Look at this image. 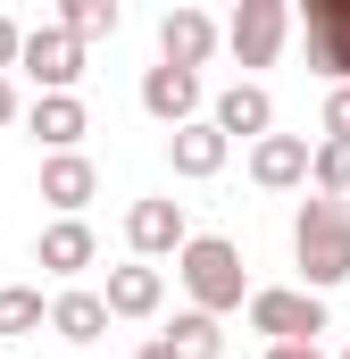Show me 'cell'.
<instances>
[{"mask_svg":"<svg viewBox=\"0 0 350 359\" xmlns=\"http://www.w3.org/2000/svg\"><path fill=\"white\" fill-rule=\"evenodd\" d=\"M292 259H300V276H309L300 292H317V301L350 276V209L342 201H326V192L300 201V217H292Z\"/></svg>","mask_w":350,"mask_h":359,"instance_id":"1","label":"cell"},{"mask_svg":"<svg viewBox=\"0 0 350 359\" xmlns=\"http://www.w3.org/2000/svg\"><path fill=\"white\" fill-rule=\"evenodd\" d=\"M175 276H183V292H192V309H200V318H225V309H242V301H251L242 251H234L225 234H192V243L175 251Z\"/></svg>","mask_w":350,"mask_h":359,"instance_id":"2","label":"cell"},{"mask_svg":"<svg viewBox=\"0 0 350 359\" xmlns=\"http://www.w3.org/2000/svg\"><path fill=\"white\" fill-rule=\"evenodd\" d=\"M242 309H251V334H267V343H317L326 334V301L300 292V284H267Z\"/></svg>","mask_w":350,"mask_h":359,"instance_id":"3","label":"cell"},{"mask_svg":"<svg viewBox=\"0 0 350 359\" xmlns=\"http://www.w3.org/2000/svg\"><path fill=\"white\" fill-rule=\"evenodd\" d=\"M17 67H25L42 92H76V76H84V50H76L59 25H34V34H17Z\"/></svg>","mask_w":350,"mask_h":359,"instance_id":"4","label":"cell"},{"mask_svg":"<svg viewBox=\"0 0 350 359\" xmlns=\"http://www.w3.org/2000/svg\"><path fill=\"white\" fill-rule=\"evenodd\" d=\"M284 34H292V8H284V0H242L234 25H225V42H234L242 67H267V59L284 50Z\"/></svg>","mask_w":350,"mask_h":359,"instance_id":"5","label":"cell"},{"mask_svg":"<svg viewBox=\"0 0 350 359\" xmlns=\"http://www.w3.org/2000/svg\"><path fill=\"white\" fill-rule=\"evenodd\" d=\"M125 243H134V259L150 268V259H167L192 243V226H183V201H134L125 209Z\"/></svg>","mask_w":350,"mask_h":359,"instance_id":"6","label":"cell"},{"mask_svg":"<svg viewBox=\"0 0 350 359\" xmlns=\"http://www.w3.org/2000/svg\"><path fill=\"white\" fill-rule=\"evenodd\" d=\"M217 50V25H209V8H167L159 17V67H183V76H200V59Z\"/></svg>","mask_w":350,"mask_h":359,"instance_id":"7","label":"cell"},{"mask_svg":"<svg viewBox=\"0 0 350 359\" xmlns=\"http://www.w3.org/2000/svg\"><path fill=\"white\" fill-rule=\"evenodd\" d=\"M159 301H167V276H159V268H142V259L108 268V292H100L108 318H159Z\"/></svg>","mask_w":350,"mask_h":359,"instance_id":"8","label":"cell"},{"mask_svg":"<svg viewBox=\"0 0 350 359\" xmlns=\"http://www.w3.org/2000/svg\"><path fill=\"white\" fill-rule=\"evenodd\" d=\"M209 126H217L225 142H234V134H242V142H267V126H275V100H267L259 84H225V92H217V109H209Z\"/></svg>","mask_w":350,"mask_h":359,"instance_id":"9","label":"cell"},{"mask_svg":"<svg viewBox=\"0 0 350 359\" xmlns=\"http://www.w3.org/2000/svg\"><path fill=\"white\" fill-rule=\"evenodd\" d=\"M251 184H259V192L309 184V142H300V134H267V142H251Z\"/></svg>","mask_w":350,"mask_h":359,"instance_id":"10","label":"cell"},{"mask_svg":"<svg viewBox=\"0 0 350 359\" xmlns=\"http://www.w3.org/2000/svg\"><path fill=\"white\" fill-rule=\"evenodd\" d=\"M25 126H34V142L59 159V151H76V142H84L92 117H84V100H76V92H42V100L25 109Z\"/></svg>","mask_w":350,"mask_h":359,"instance_id":"11","label":"cell"},{"mask_svg":"<svg viewBox=\"0 0 350 359\" xmlns=\"http://www.w3.org/2000/svg\"><path fill=\"white\" fill-rule=\"evenodd\" d=\"M100 192V176H92L84 151H59V159H42V201L59 209V217H84V201Z\"/></svg>","mask_w":350,"mask_h":359,"instance_id":"12","label":"cell"},{"mask_svg":"<svg viewBox=\"0 0 350 359\" xmlns=\"http://www.w3.org/2000/svg\"><path fill=\"white\" fill-rule=\"evenodd\" d=\"M225 151H234V142H225L209 117H192V126H175V134H167L175 176H192V184H200V176H217V168H225Z\"/></svg>","mask_w":350,"mask_h":359,"instance_id":"13","label":"cell"},{"mask_svg":"<svg viewBox=\"0 0 350 359\" xmlns=\"http://www.w3.org/2000/svg\"><path fill=\"white\" fill-rule=\"evenodd\" d=\"M92 251H100V243H92L84 217H50V226H42V243H34V259H42L50 276H84Z\"/></svg>","mask_w":350,"mask_h":359,"instance_id":"14","label":"cell"},{"mask_svg":"<svg viewBox=\"0 0 350 359\" xmlns=\"http://www.w3.org/2000/svg\"><path fill=\"white\" fill-rule=\"evenodd\" d=\"M309 50L350 84V0H309Z\"/></svg>","mask_w":350,"mask_h":359,"instance_id":"15","label":"cell"},{"mask_svg":"<svg viewBox=\"0 0 350 359\" xmlns=\"http://www.w3.org/2000/svg\"><path fill=\"white\" fill-rule=\"evenodd\" d=\"M142 109H150L159 126H192V109H200V76H183V67H150V76H142Z\"/></svg>","mask_w":350,"mask_h":359,"instance_id":"16","label":"cell"},{"mask_svg":"<svg viewBox=\"0 0 350 359\" xmlns=\"http://www.w3.org/2000/svg\"><path fill=\"white\" fill-rule=\"evenodd\" d=\"M50 334H67V343H100V334H108L100 292H59V301H50Z\"/></svg>","mask_w":350,"mask_h":359,"instance_id":"17","label":"cell"},{"mask_svg":"<svg viewBox=\"0 0 350 359\" xmlns=\"http://www.w3.org/2000/svg\"><path fill=\"white\" fill-rule=\"evenodd\" d=\"M159 351L167 359H217L225 351V334H217V318H200V309H183L167 334H159Z\"/></svg>","mask_w":350,"mask_h":359,"instance_id":"18","label":"cell"},{"mask_svg":"<svg viewBox=\"0 0 350 359\" xmlns=\"http://www.w3.org/2000/svg\"><path fill=\"white\" fill-rule=\"evenodd\" d=\"M42 326H50L42 292H34V284H0V343H17V334H42Z\"/></svg>","mask_w":350,"mask_h":359,"instance_id":"19","label":"cell"},{"mask_svg":"<svg viewBox=\"0 0 350 359\" xmlns=\"http://www.w3.org/2000/svg\"><path fill=\"white\" fill-rule=\"evenodd\" d=\"M59 34L84 50V42H100V34H117V0H67L59 8Z\"/></svg>","mask_w":350,"mask_h":359,"instance_id":"20","label":"cell"},{"mask_svg":"<svg viewBox=\"0 0 350 359\" xmlns=\"http://www.w3.org/2000/svg\"><path fill=\"white\" fill-rule=\"evenodd\" d=\"M309 184H317L326 201H342L350 192V142H317V151H309Z\"/></svg>","mask_w":350,"mask_h":359,"instance_id":"21","label":"cell"},{"mask_svg":"<svg viewBox=\"0 0 350 359\" xmlns=\"http://www.w3.org/2000/svg\"><path fill=\"white\" fill-rule=\"evenodd\" d=\"M326 142H350V84H334L326 100Z\"/></svg>","mask_w":350,"mask_h":359,"instance_id":"22","label":"cell"},{"mask_svg":"<svg viewBox=\"0 0 350 359\" xmlns=\"http://www.w3.org/2000/svg\"><path fill=\"white\" fill-rule=\"evenodd\" d=\"M267 359H326L317 343H267Z\"/></svg>","mask_w":350,"mask_h":359,"instance_id":"23","label":"cell"},{"mask_svg":"<svg viewBox=\"0 0 350 359\" xmlns=\"http://www.w3.org/2000/svg\"><path fill=\"white\" fill-rule=\"evenodd\" d=\"M8 67H17V25L0 17V76H8Z\"/></svg>","mask_w":350,"mask_h":359,"instance_id":"24","label":"cell"},{"mask_svg":"<svg viewBox=\"0 0 350 359\" xmlns=\"http://www.w3.org/2000/svg\"><path fill=\"white\" fill-rule=\"evenodd\" d=\"M8 117H17V92H8V76H0V126H8Z\"/></svg>","mask_w":350,"mask_h":359,"instance_id":"25","label":"cell"},{"mask_svg":"<svg viewBox=\"0 0 350 359\" xmlns=\"http://www.w3.org/2000/svg\"><path fill=\"white\" fill-rule=\"evenodd\" d=\"M134 359H167V351H159V343H150V351H134Z\"/></svg>","mask_w":350,"mask_h":359,"instance_id":"26","label":"cell"},{"mask_svg":"<svg viewBox=\"0 0 350 359\" xmlns=\"http://www.w3.org/2000/svg\"><path fill=\"white\" fill-rule=\"evenodd\" d=\"M342 359H350V351H342Z\"/></svg>","mask_w":350,"mask_h":359,"instance_id":"27","label":"cell"}]
</instances>
